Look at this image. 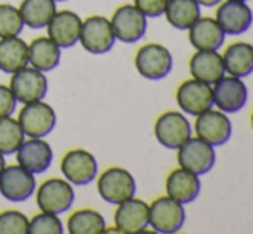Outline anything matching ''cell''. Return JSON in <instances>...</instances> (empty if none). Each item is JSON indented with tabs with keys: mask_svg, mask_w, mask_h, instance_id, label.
I'll list each match as a JSON object with an SVG mask.
<instances>
[{
	"mask_svg": "<svg viewBox=\"0 0 253 234\" xmlns=\"http://www.w3.org/2000/svg\"><path fill=\"white\" fill-rule=\"evenodd\" d=\"M184 219L186 214L183 203L172 200L170 196L157 198L152 205H148V226H152L157 233H177L183 228Z\"/></svg>",
	"mask_w": 253,
	"mask_h": 234,
	"instance_id": "obj_1",
	"label": "cell"
},
{
	"mask_svg": "<svg viewBox=\"0 0 253 234\" xmlns=\"http://www.w3.org/2000/svg\"><path fill=\"white\" fill-rule=\"evenodd\" d=\"M98 193L107 203L119 205L129 200L136 193V183L134 177L123 167H110L102 172L98 177Z\"/></svg>",
	"mask_w": 253,
	"mask_h": 234,
	"instance_id": "obj_2",
	"label": "cell"
},
{
	"mask_svg": "<svg viewBox=\"0 0 253 234\" xmlns=\"http://www.w3.org/2000/svg\"><path fill=\"white\" fill-rule=\"evenodd\" d=\"M9 88L16 102L31 104V102L43 100L47 95L48 83L42 71L35 69V67H23L12 74Z\"/></svg>",
	"mask_w": 253,
	"mask_h": 234,
	"instance_id": "obj_3",
	"label": "cell"
},
{
	"mask_svg": "<svg viewBox=\"0 0 253 234\" xmlns=\"http://www.w3.org/2000/svg\"><path fill=\"white\" fill-rule=\"evenodd\" d=\"M17 122L26 136L43 138L50 134L55 127L57 116L55 111L45 102H31V104H24V107L21 109Z\"/></svg>",
	"mask_w": 253,
	"mask_h": 234,
	"instance_id": "obj_4",
	"label": "cell"
},
{
	"mask_svg": "<svg viewBox=\"0 0 253 234\" xmlns=\"http://www.w3.org/2000/svg\"><path fill=\"white\" fill-rule=\"evenodd\" d=\"M177 150H179L177 152L179 165L197 176L210 172L215 164V150L212 145L203 141L202 138H190Z\"/></svg>",
	"mask_w": 253,
	"mask_h": 234,
	"instance_id": "obj_5",
	"label": "cell"
},
{
	"mask_svg": "<svg viewBox=\"0 0 253 234\" xmlns=\"http://www.w3.org/2000/svg\"><path fill=\"white\" fill-rule=\"evenodd\" d=\"M37 203L42 212L64 214L74 203V190L67 179H48L38 188Z\"/></svg>",
	"mask_w": 253,
	"mask_h": 234,
	"instance_id": "obj_6",
	"label": "cell"
},
{
	"mask_svg": "<svg viewBox=\"0 0 253 234\" xmlns=\"http://www.w3.org/2000/svg\"><path fill=\"white\" fill-rule=\"evenodd\" d=\"M172 55L166 47L157 43L145 45L138 50L134 66L138 73L147 79H164L172 71Z\"/></svg>",
	"mask_w": 253,
	"mask_h": 234,
	"instance_id": "obj_7",
	"label": "cell"
},
{
	"mask_svg": "<svg viewBox=\"0 0 253 234\" xmlns=\"http://www.w3.org/2000/svg\"><path fill=\"white\" fill-rule=\"evenodd\" d=\"M80 41L90 54H105L116 43L112 24L102 16H91L81 24Z\"/></svg>",
	"mask_w": 253,
	"mask_h": 234,
	"instance_id": "obj_8",
	"label": "cell"
},
{
	"mask_svg": "<svg viewBox=\"0 0 253 234\" xmlns=\"http://www.w3.org/2000/svg\"><path fill=\"white\" fill-rule=\"evenodd\" d=\"M112 30L116 40L134 43L147 33V16L136 5H123L112 16Z\"/></svg>",
	"mask_w": 253,
	"mask_h": 234,
	"instance_id": "obj_9",
	"label": "cell"
},
{
	"mask_svg": "<svg viewBox=\"0 0 253 234\" xmlns=\"http://www.w3.org/2000/svg\"><path fill=\"white\" fill-rule=\"evenodd\" d=\"M155 138L166 148H179L191 138V124L181 112H166L155 122Z\"/></svg>",
	"mask_w": 253,
	"mask_h": 234,
	"instance_id": "obj_10",
	"label": "cell"
},
{
	"mask_svg": "<svg viewBox=\"0 0 253 234\" xmlns=\"http://www.w3.org/2000/svg\"><path fill=\"white\" fill-rule=\"evenodd\" d=\"M213 93V104L217 105L219 111L224 114H234L241 111L247 105L248 100V88L241 81V78L234 76H222L219 81L213 83L212 88Z\"/></svg>",
	"mask_w": 253,
	"mask_h": 234,
	"instance_id": "obj_11",
	"label": "cell"
},
{
	"mask_svg": "<svg viewBox=\"0 0 253 234\" xmlns=\"http://www.w3.org/2000/svg\"><path fill=\"white\" fill-rule=\"evenodd\" d=\"M60 171L71 184L84 186L95 179L98 164L90 152L78 148V150H71L64 155L62 162H60Z\"/></svg>",
	"mask_w": 253,
	"mask_h": 234,
	"instance_id": "obj_12",
	"label": "cell"
},
{
	"mask_svg": "<svg viewBox=\"0 0 253 234\" xmlns=\"http://www.w3.org/2000/svg\"><path fill=\"white\" fill-rule=\"evenodd\" d=\"M176 100L181 111L186 112L188 116H200L213 105L212 86L198 79L184 81L177 88Z\"/></svg>",
	"mask_w": 253,
	"mask_h": 234,
	"instance_id": "obj_13",
	"label": "cell"
},
{
	"mask_svg": "<svg viewBox=\"0 0 253 234\" xmlns=\"http://www.w3.org/2000/svg\"><path fill=\"white\" fill-rule=\"evenodd\" d=\"M37 181L33 172L21 165L5 167L0 174V195L9 201H24L35 193Z\"/></svg>",
	"mask_w": 253,
	"mask_h": 234,
	"instance_id": "obj_14",
	"label": "cell"
},
{
	"mask_svg": "<svg viewBox=\"0 0 253 234\" xmlns=\"http://www.w3.org/2000/svg\"><path fill=\"white\" fill-rule=\"evenodd\" d=\"M195 129H197L198 138H202L203 141L210 143L212 147H220L229 141L233 134V124L222 111L209 109L203 114L197 116Z\"/></svg>",
	"mask_w": 253,
	"mask_h": 234,
	"instance_id": "obj_15",
	"label": "cell"
},
{
	"mask_svg": "<svg viewBox=\"0 0 253 234\" xmlns=\"http://www.w3.org/2000/svg\"><path fill=\"white\" fill-rule=\"evenodd\" d=\"M81 17L71 10L55 12L48 26V38L60 48H71L80 41L81 33Z\"/></svg>",
	"mask_w": 253,
	"mask_h": 234,
	"instance_id": "obj_16",
	"label": "cell"
},
{
	"mask_svg": "<svg viewBox=\"0 0 253 234\" xmlns=\"http://www.w3.org/2000/svg\"><path fill=\"white\" fill-rule=\"evenodd\" d=\"M215 21L226 35H243L253 23V12L245 2L227 0L217 9Z\"/></svg>",
	"mask_w": 253,
	"mask_h": 234,
	"instance_id": "obj_17",
	"label": "cell"
},
{
	"mask_svg": "<svg viewBox=\"0 0 253 234\" xmlns=\"http://www.w3.org/2000/svg\"><path fill=\"white\" fill-rule=\"evenodd\" d=\"M53 152L50 145L42 138H30L17 148V164L33 174L45 172L52 164Z\"/></svg>",
	"mask_w": 253,
	"mask_h": 234,
	"instance_id": "obj_18",
	"label": "cell"
},
{
	"mask_svg": "<svg viewBox=\"0 0 253 234\" xmlns=\"http://www.w3.org/2000/svg\"><path fill=\"white\" fill-rule=\"evenodd\" d=\"M114 222L119 233L134 234L145 231L148 226V205L143 200L129 198L119 203L114 215Z\"/></svg>",
	"mask_w": 253,
	"mask_h": 234,
	"instance_id": "obj_19",
	"label": "cell"
},
{
	"mask_svg": "<svg viewBox=\"0 0 253 234\" xmlns=\"http://www.w3.org/2000/svg\"><path fill=\"white\" fill-rule=\"evenodd\" d=\"M200 188L202 184L198 176L183 167L170 172L166 181L167 196H170L172 200L179 201L183 205L197 200L198 195H200Z\"/></svg>",
	"mask_w": 253,
	"mask_h": 234,
	"instance_id": "obj_20",
	"label": "cell"
},
{
	"mask_svg": "<svg viewBox=\"0 0 253 234\" xmlns=\"http://www.w3.org/2000/svg\"><path fill=\"white\" fill-rule=\"evenodd\" d=\"M226 33L212 17H198L190 26V41L197 50H219Z\"/></svg>",
	"mask_w": 253,
	"mask_h": 234,
	"instance_id": "obj_21",
	"label": "cell"
},
{
	"mask_svg": "<svg viewBox=\"0 0 253 234\" xmlns=\"http://www.w3.org/2000/svg\"><path fill=\"white\" fill-rule=\"evenodd\" d=\"M190 71L195 79L213 84L226 74L222 55L217 50H198L190 60Z\"/></svg>",
	"mask_w": 253,
	"mask_h": 234,
	"instance_id": "obj_22",
	"label": "cell"
},
{
	"mask_svg": "<svg viewBox=\"0 0 253 234\" xmlns=\"http://www.w3.org/2000/svg\"><path fill=\"white\" fill-rule=\"evenodd\" d=\"M28 45L17 37L0 38V71L14 74L28 66Z\"/></svg>",
	"mask_w": 253,
	"mask_h": 234,
	"instance_id": "obj_23",
	"label": "cell"
},
{
	"mask_svg": "<svg viewBox=\"0 0 253 234\" xmlns=\"http://www.w3.org/2000/svg\"><path fill=\"white\" fill-rule=\"evenodd\" d=\"M224 69L234 78H247L253 73V45L238 41L226 48L222 55Z\"/></svg>",
	"mask_w": 253,
	"mask_h": 234,
	"instance_id": "obj_24",
	"label": "cell"
},
{
	"mask_svg": "<svg viewBox=\"0 0 253 234\" xmlns=\"http://www.w3.org/2000/svg\"><path fill=\"white\" fill-rule=\"evenodd\" d=\"M28 59L35 69L48 73L59 66L60 47H57L50 38H37L28 47Z\"/></svg>",
	"mask_w": 253,
	"mask_h": 234,
	"instance_id": "obj_25",
	"label": "cell"
},
{
	"mask_svg": "<svg viewBox=\"0 0 253 234\" xmlns=\"http://www.w3.org/2000/svg\"><path fill=\"white\" fill-rule=\"evenodd\" d=\"M57 12L55 0H23L19 7V14L23 23L31 30H42L45 28L53 14Z\"/></svg>",
	"mask_w": 253,
	"mask_h": 234,
	"instance_id": "obj_26",
	"label": "cell"
},
{
	"mask_svg": "<svg viewBox=\"0 0 253 234\" xmlns=\"http://www.w3.org/2000/svg\"><path fill=\"white\" fill-rule=\"evenodd\" d=\"M164 14L176 30H190L191 24L200 17V5L195 0H169Z\"/></svg>",
	"mask_w": 253,
	"mask_h": 234,
	"instance_id": "obj_27",
	"label": "cell"
},
{
	"mask_svg": "<svg viewBox=\"0 0 253 234\" xmlns=\"http://www.w3.org/2000/svg\"><path fill=\"white\" fill-rule=\"evenodd\" d=\"M71 234H100L105 233V221L95 210H78L67 221Z\"/></svg>",
	"mask_w": 253,
	"mask_h": 234,
	"instance_id": "obj_28",
	"label": "cell"
},
{
	"mask_svg": "<svg viewBox=\"0 0 253 234\" xmlns=\"http://www.w3.org/2000/svg\"><path fill=\"white\" fill-rule=\"evenodd\" d=\"M24 141V133L19 122L12 117H0V154H16Z\"/></svg>",
	"mask_w": 253,
	"mask_h": 234,
	"instance_id": "obj_29",
	"label": "cell"
},
{
	"mask_svg": "<svg viewBox=\"0 0 253 234\" xmlns=\"http://www.w3.org/2000/svg\"><path fill=\"white\" fill-rule=\"evenodd\" d=\"M23 26L24 23L19 9L9 5V3H0V38L17 37Z\"/></svg>",
	"mask_w": 253,
	"mask_h": 234,
	"instance_id": "obj_30",
	"label": "cell"
},
{
	"mask_svg": "<svg viewBox=\"0 0 253 234\" xmlns=\"http://www.w3.org/2000/svg\"><path fill=\"white\" fill-rule=\"evenodd\" d=\"M64 228L60 219L50 212H42V214L35 215L28 224L30 234H60Z\"/></svg>",
	"mask_w": 253,
	"mask_h": 234,
	"instance_id": "obj_31",
	"label": "cell"
},
{
	"mask_svg": "<svg viewBox=\"0 0 253 234\" xmlns=\"http://www.w3.org/2000/svg\"><path fill=\"white\" fill-rule=\"evenodd\" d=\"M28 217L17 210L0 214V234H28Z\"/></svg>",
	"mask_w": 253,
	"mask_h": 234,
	"instance_id": "obj_32",
	"label": "cell"
},
{
	"mask_svg": "<svg viewBox=\"0 0 253 234\" xmlns=\"http://www.w3.org/2000/svg\"><path fill=\"white\" fill-rule=\"evenodd\" d=\"M169 0H134V5L147 17H159L164 14Z\"/></svg>",
	"mask_w": 253,
	"mask_h": 234,
	"instance_id": "obj_33",
	"label": "cell"
},
{
	"mask_svg": "<svg viewBox=\"0 0 253 234\" xmlns=\"http://www.w3.org/2000/svg\"><path fill=\"white\" fill-rule=\"evenodd\" d=\"M16 111V98H14L10 88L0 84V117L12 116Z\"/></svg>",
	"mask_w": 253,
	"mask_h": 234,
	"instance_id": "obj_34",
	"label": "cell"
},
{
	"mask_svg": "<svg viewBox=\"0 0 253 234\" xmlns=\"http://www.w3.org/2000/svg\"><path fill=\"white\" fill-rule=\"evenodd\" d=\"M198 5H203V7H213L220 2V0H195Z\"/></svg>",
	"mask_w": 253,
	"mask_h": 234,
	"instance_id": "obj_35",
	"label": "cell"
},
{
	"mask_svg": "<svg viewBox=\"0 0 253 234\" xmlns=\"http://www.w3.org/2000/svg\"><path fill=\"white\" fill-rule=\"evenodd\" d=\"M3 169H5V160H3V154H0V174H2Z\"/></svg>",
	"mask_w": 253,
	"mask_h": 234,
	"instance_id": "obj_36",
	"label": "cell"
},
{
	"mask_svg": "<svg viewBox=\"0 0 253 234\" xmlns=\"http://www.w3.org/2000/svg\"><path fill=\"white\" fill-rule=\"evenodd\" d=\"M236 2H247V0H236Z\"/></svg>",
	"mask_w": 253,
	"mask_h": 234,
	"instance_id": "obj_37",
	"label": "cell"
},
{
	"mask_svg": "<svg viewBox=\"0 0 253 234\" xmlns=\"http://www.w3.org/2000/svg\"><path fill=\"white\" fill-rule=\"evenodd\" d=\"M55 2H66V0H55Z\"/></svg>",
	"mask_w": 253,
	"mask_h": 234,
	"instance_id": "obj_38",
	"label": "cell"
},
{
	"mask_svg": "<svg viewBox=\"0 0 253 234\" xmlns=\"http://www.w3.org/2000/svg\"><path fill=\"white\" fill-rule=\"evenodd\" d=\"M252 127H253V114H252Z\"/></svg>",
	"mask_w": 253,
	"mask_h": 234,
	"instance_id": "obj_39",
	"label": "cell"
}]
</instances>
